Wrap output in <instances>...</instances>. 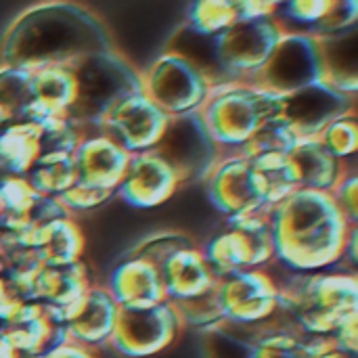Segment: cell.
<instances>
[{"label": "cell", "mask_w": 358, "mask_h": 358, "mask_svg": "<svg viewBox=\"0 0 358 358\" xmlns=\"http://www.w3.org/2000/svg\"><path fill=\"white\" fill-rule=\"evenodd\" d=\"M170 327L162 313H141V308H134L126 313L115 344L126 355H151L170 342Z\"/></svg>", "instance_id": "6da1fadb"}, {"label": "cell", "mask_w": 358, "mask_h": 358, "mask_svg": "<svg viewBox=\"0 0 358 358\" xmlns=\"http://www.w3.org/2000/svg\"><path fill=\"white\" fill-rule=\"evenodd\" d=\"M327 346L317 342H300L294 338H273L262 342L250 358H321Z\"/></svg>", "instance_id": "7a4b0ae2"}, {"label": "cell", "mask_w": 358, "mask_h": 358, "mask_svg": "<svg viewBox=\"0 0 358 358\" xmlns=\"http://www.w3.org/2000/svg\"><path fill=\"white\" fill-rule=\"evenodd\" d=\"M48 358H92L86 355L84 350H71V348H61V350H52V355Z\"/></svg>", "instance_id": "3957f363"}]
</instances>
